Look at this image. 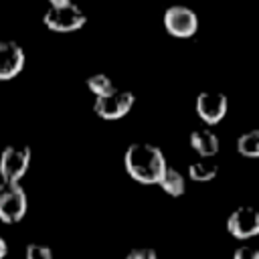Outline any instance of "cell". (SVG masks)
<instances>
[{
  "label": "cell",
  "instance_id": "52a82bcc",
  "mask_svg": "<svg viewBox=\"0 0 259 259\" xmlns=\"http://www.w3.org/2000/svg\"><path fill=\"white\" fill-rule=\"evenodd\" d=\"M227 231L239 241L257 237L259 235V206L255 204L237 206L227 219Z\"/></svg>",
  "mask_w": 259,
  "mask_h": 259
},
{
  "label": "cell",
  "instance_id": "277c9868",
  "mask_svg": "<svg viewBox=\"0 0 259 259\" xmlns=\"http://www.w3.org/2000/svg\"><path fill=\"white\" fill-rule=\"evenodd\" d=\"M32 152L28 146H6L0 154V176L2 182H20L28 172Z\"/></svg>",
  "mask_w": 259,
  "mask_h": 259
},
{
  "label": "cell",
  "instance_id": "8992f818",
  "mask_svg": "<svg viewBox=\"0 0 259 259\" xmlns=\"http://www.w3.org/2000/svg\"><path fill=\"white\" fill-rule=\"evenodd\" d=\"M134 103H136V97H134L132 91L113 89L111 93H107V95H103V97H95L93 111H95L101 119L113 121V119L125 117V115L132 111Z\"/></svg>",
  "mask_w": 259,
  "mask_h": 259
},
{
  "label": "cell",
  "instance_id": "ba28073f",
  "mask_svg": "<svg viewBox=\"0 0 259 259\" xmlns=\"http://www.w3.org/2000/svg\"><path fill=\"white\" fill-rule=\"evenodd\" d=\"M229 109V99L221 91H200L196 97V113L206 125H217L223 121Z\"/></svg>",
  "mask_w": 259,
  "mask_h": 259
},
{
  "label": "cell",
  "instance_id": "6da1fadb",
  "mask_svg": "<svg viewBox=\"0 0 259 259\" xmlns=\"http://www.w3.org/2000/svg\"><path fill=\"white\" fill-rule=\"evenodd\" d=\"M123 166L130 178L140 184H158L168 168L164 152L154 144H132L123 154Z\"/></svg>",
  "mask_w": 259,
  "mask_h": 259
},
{
  "label": "cell",
  "instance_id": "7a4b0ae2",
  "mask_svg": "<svg viewBox=\"0 0 259 259\" xmlns=\"http://www.w3.org/2000/svg\"><path fill=\"white\" fill-rule=\"evenodd\" d=\"M42 22L53 32H75L85 26L87 16L71 0H51L45 10Z\"/></svg>",
  "mask_w": 259,
  "mask_h": 259
},
{
  "label": "cell",
  "instance_id": "3957f363",
  "mask_svg": "<svg viewBox=\"0 0 259 259\" xmlns=\"http://www.w3.org/2000/svg\"><path fill=\"white\" fill-rule=\"evenodd\" d=\"M28 210V196L20 182H0V221L14 225L24 219Z\"/></svg>",
  "mask_w": 259,
  "mask_h": 259
},
{
  "label": "cell",
  "instance_id": "e0dca14e",
  "mask_svg": "<svg viewBox=\"0 0 259 259\" xmlns=\"http://www.w3.org/2000/svg\"><path fill=\"white\" fill-rule=\"evenodd\" d=\"M233 259H259V249L249 247V245L237 247L235 253H233Z\"/></svg>",
  "mask_w": 259,
  "mask_h": 259
},
{
  "label": "cell",
  "instance_id": "8fae6325",
  "mask_svg": "<svg viewBox=\"0 0 259 259\" xmlns=\"http://www.w3.org/2000/svg\"><path fill=\"white\" fill-rule=\"evenodd\" d=\"M219 174V164L212 158H200L188 166V178L194 182H210Z\"/></svg>",
  "mask_w": 259,
  "mask_h": 259
},
{
  "label": "cell",
  "instance_id": "4fadbf2b",
  "mask_svg": "<svg viewBox=\"0 0 259 259\" xmlns=\"http://www.w3.org/2000/svg\"><path fill=\"white\" fill-rule=\"evenodd\" d=\"M237 152L245 158H259V127L237 138Z\"/></svg>",
  "mask_w": 259,
  "mask_h": 259
},
{
  "label": "cell",
  "instance_id": "5b68a950",
  "mask_svg": "<svg viewBox=\"0 0 259 259\" xmlns=\"http://www.w3.org/2000/svg\"><path fill=\"white\" fill-rule=\"evenodd\" d=\"M162 22H164L166 32L176 36V38H190L198 30L196 12L192 8H188V6H182V4L168 6L164 16H162Z\"/></svg>",
  "mask_w": 259,
  "mask_h": 259
},
{
  "label": "cell",
  "instance_id": "7c38bea8",
  "mask_svg": "<svg viewBox=\"0 0 259 259\" xmlns=\"http://www.w3.org/2000/svg\"><path fill=\"white\" fill-rule=\"evenodd\" d=\"M158 186L168 194V196H182L184 194V190H186V178L176 170V168H172V166H168L166 168V172H164V176H162V180L158 182Z\"/></svg>",
  "mask_w": 259,
  "mask_h": 259
},
{
  "label": "cell",
  "instance_id": "9c48e42d",
  "mask_svg": "<svg viewBox=\"0 0 259 259\" xmlns=\"http://www.w3.org/2000/svg\"><path fill=\"white\" fill-rule=\"evenodd\" d=\"M24 49L10 38H0V81L14 79L24 69Z\"/></svg>",
  "mask_w": 259,
  "mask_h": 259
},
{
  "label": "cell",
  "instance_id": "9a60e30c",
  "mask_svg": "<svg viewBox=\"0 0 259 259\" xmlns=\"http://www.w3.org/2000/svg\"><path fill=\"white\" fill-rule=\"evenodd\" d=\"M24 259H53V251L40 243H28L24 249Z\"/></svg>",
  "mask_w": 259,
  "mask_h": 259
},
{
  "label": "cell",
  "instance_id": "5bb4252c",
  "mask_svg": "<svg viewBox=\"0 0 259 259\" xmlns=\"http://www.w3.org/2000/svg\"><path fill=\"white\" fill-rule=\"evenodd\" d=\"M85 83H87V89H89L95 97H103V95H107V93H111V91L115 89V87H113L111 77H109V75H105V73L89 75Z\"/></svg>",
  "mask_w": 259,
  "mask_h": 259
},
{
  "label": "cell",
  "instance_id": "30bf717a",
  "mask_svg": "<svg viewBox=\"0 0 259 259\" xmlns=\"http://www.w3.org/2000/svg\"><path fill=\"white\" fill-rule=\"evenodd\" d=\"M190 148L200 156V158H214L219 154L221 142L219 136L212 130H194L188 138Z\"/></svg>",
  "mask_w": 259,
  "mask_h": 259
},
{
  "label": "cell",
  "instance_id": "2e32d148",
  "mask_svg": "<svg viewBox=\"0 0 259 259\" xmlns=\"http://www.w3.org/2000/svg\"><path fill=\"white\" fill-rule=\"evenodd\" d=\"M125 259H158V253L152 247H134L127 251Z\"/></svg>",
  "mask_w": 259,
  "mask_h": 259
},
{
  "label": "cell",
  "instance_id": "ac0fdd59",
  "mask_svg": "<svg viewBox=\"0 0 259 259\" xmlns=\"http://www.w3.org/2000/svg\"><path fill=\"white\" fill-rule=\"evenodd\" d=\"M6 253H8V243H6V239L0 235V259H4Z\"/></svg>",
  "mask_w": 259,
  "mask_h": 259
}]
</instances>
